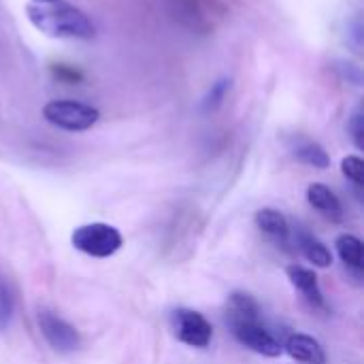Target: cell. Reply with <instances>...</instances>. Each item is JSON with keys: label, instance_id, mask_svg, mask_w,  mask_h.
Listing matches in <instances>:
<instances>
[{"label": "cell", "instance_id": "20", "mask_svg": "<svg viewBox=\"0 0 364 364\" xmlns=\"http://www.w3.org/2000/svg\"><path fill=\"white\" fill-rule=\"evenodd\" d=\"M51 70H53V75H55L60 81H64V83H79V81H83V73L77 70L75 66H68V64H53Z\"/></svg>", "mask_w": 364, "mask_h": 364}, {"label": "cell", "instance_id": "19", "mask_svg": "<svg viewBox=\"0 0 364 364\" xmlns=\"http://www.w3.org/2000/svg\"><path fill=\"white\" fill-rule=\"evenodd\" d=\"M228 87H230V81H226V79H224V81H218V83L209 90V94H207V98H205V109H207V111L218 109L220 102L224 100Z\"/></svg>", "mask_w": 364, "mask_h": 364}, {"label": "cell", "instance_id": "4", "mask_svg": "<svg viewBox=\"0 0 364 364\" xmlns=\"http://www.w3.org/2000/svg\"><path fill=\"white\" fill-rule=\"evenodd\" d=\"M43 117L66 132H85L94 128L100 119L98 109L79 100H49L43 107Z\"/></svg>", "mask_w": 364, "mask_h": 364}, {"label": "cell", "instance_id": "14", "mask_svg": "<svg viewBox=\"0 0 364 364\" xmlns=\"http://www.w3.org/2000/svg\"><path fill=\"white\" fill-rule=\"evenodd\" d=\"M237 320H260V305L247 292H232L226 305V322Z\"/></svg>", "mask_w": 364, "mask_h": 364}, {"label": "cell", "instance_id": "12", "mask_svg": "<svg viewBox=\"0 0 364 364\" xmlns=\"http://www.w3.org/2000/svg\"><path fill=\"white\" fill-rule=\"evenodd\" d=\"M307 200L314 209H318L324 218L339 222L343 218V205L339 196L324 183H311L307 188Z\"/></svg>", "mask_w": 364, "mask_h": 364}, {"label": "cell", "instance_id": "13", "mask_svg": "<svg viewBox=\"0 0 364 364\" xmlns=\"http://www.w3.org/2000/svg\"><path fill=\"white\" fill-rule=\"evenodd\" d=\"M290 151L301 164H307V166H314L320 171L331 166V156L326 154V149L307 136H294L290 141Z\"/></svg>", "mask_w": 364, "mask_h": 364}, {"label": "cell", "instance_id": "10", "mask_svg": "<svg viewBox=\"0 0 364 364\" xmlns=\"http://www.w3.org/2000/svg\"><path fill=\"white\" fill-rule=\"evenodd\" d=\"M254 220H256V226L260 228V232H264L271 241H275L279 245H286L290 241L292 228H290L288 218L282 211L267 207V209L256 211V218Z\"/></svg>", "mask_w": 364, "mask_h": 364}, {"label": "cell", "instance_id": "15", "mask_svg": "<svg viewBox=\"0 0 364 364\" xmlns=\"http://www.w3.org/2000/svg\"><path fill=\"white\" fill-rule=\"evenodd\" d=\"M337 254L341 258V262L352 269L354 273H363L364 269V245L363 241L356 235H339L337 241Z\"/></svg>", "mask_w": 364, "mask_h": 364}, {"label": "cell", "instance_id": "5", "mask_svg": "<svg viewBox=\"0 0 364 364\" xmlns=\"http://www.w3.org/2000/svg\"><path fill=\"white\" fill-rule=\"evenodd\" d=\"M228 326L232 337L247 350L267 358H279L284 354V346L279 343V339H275V335L267 331L260 320H237L228 322Z\"/></svg>", "mask_w": 364, "mask_h": 364}, {"label": "cell", "instance_id": "6", "mask_svg": "<svg viewBox=\"0 0 364 364\" xmlns=\"http://www.w3.org/2000/svg\"><path fill=\"white\" fill-rule=\"evenodd\" d=\"M173 331L177 341L196 350H205L213 339V328L209 320L203 314L186 307L173 311Z\"/></svg>", "mask_w": 364, "mask_h": 364}, {"label": "cell", "instance_id": "2", "mask_svg": "<svg viewBox=\"0 0 364 364\" xmlns=\"http://www.w3.org/2000/svg\"><path fill=\"white\" fill-rule=\"evenodd\" d=\"M173 19L198 34L213 32L228 15L226 0H168Z\"/></svg>", "mask_w": 364, "mask_h": 364}, {"label": "cell", "instance_id": "17", "mask_svg": "<svg viewBox=\"0 0 364 364\" xmlns=\"http://www.w3.org/2000/svg\"><path fill=\"white\" fill-rule=\"evenodd\" d=\"M341 173L356 186L363 188L364 186V162L360 156H346L341 160Z\"/></svg>", "mask_w": 364, "mask_h": 364}, {"label": "cell", "instance_id": "3", "mask_svg": "<svg viewBox=\"0 0 364 364\" xmlns=\"http://www.w3.org/2000/svg\"><path fill=\"white\" fill-rule=\"evenodd\" d=\"M70 243L77 252L102 260V258L115 256L122 250L124 237L111 224L92 222V224H83V226L75 228V232L70 235Z\"/></svg>", "mask_w": 364, "mask_h": 364}, {"label": "cell", "instance_id": "11", "mask_svg": "<svg viewBox=\"0 0 364 364\" xmlns=\"http://www.w3.org/2000/svg\"><path fill=\"white\" fill-rule=\"evenodd\" d=\"M294 241H296V247L301 250V254L318 269H328L333 264V254L331 250L316 237L311 235L307 228H296L294 232Z\"/></svg>", "mask_w": 364, "mask_h": 364}, {"label": "cell", "instance_id": "9", "mask_svg": "<svg viewBox=\"0 0 364 364\" xmlns=\"http://www.w3.org/2000/svg\"><path fill=\"white\" fill-rule=\"evenodd\" d=\"M284 348L290 354V358H294L296 363L326 364V352L322 343L309 335H303V333L290 335Z\"/></svg>", "mask_w": 364, "mask_h": 364}, {"label": "cell", "instance_id": "18", "mask_svg": "<svg viewBox=\"0 0 364 364\" xmlns=\"http://www.w3.org/2000/svg\"><path fill=\"white\" fill-rule=\"evenodd\" d=\"M348 130H350V136H352L354 145H356L358 149H364V115L360 105H358V107L354 109V113L350 115Z\"/></svg>", "mask_w": 364, "mask_h": 364}, {"label": "cell", "instance_id": "8", "mask_svg": "<svg viewBox=\"0 0 364 364\" xmlns=\"http://www.w3.org/2000/svg\"><path fill=\"white\" fill-rule=\"evenodd\" d=\"M286 275H288L290 284L305 296L307 303H311L314 307H320V309L326 307V301H324V294H322L318 275L311 269L301 267V264H290L286 269Z\"/></svg>", "mask_w": 364, "mask_h": 364}, {"label": "cell", "instance_id": "7", "mask_svg": "<svg viewBox=\"0 0 364 364\" xmlns=\"http://www.w3.org/2000/svg\"><path fill=\"white\" fill-rule=\"evenodd\" d=\"M36 322H38L41 335L51 346V350H55L60 354H70L81 346L79 331L64 318L55 316L53 311H47V309L38 311Z\"/></svg>", "mask_w": 364, "mask_h": 364}, {"label": "cell", "instance_id": "16", "mask_svg": "<svg viewBox=\"0 0 364 364\" xmlns=\"http://www.w3.org/2000/svg\"><path fill=\"white\" fill-rule=\"evenodd\" d=\"M15 314V288L6 277H0V331H4Z\"/></svg>", "mask_w": 364, "mask_h": 364}, {"label": "cell", "instance_id": "1", "mask_svg": "<svg viewBox=\"0 0 364 364\" xmlns=\"http://www.w3.org/2000/svg\"><path fill=\"white\" fill-rule=\"evenodd\" d=\"M26 15L41 34L51 38L90 41L96 32L92 19L66 0H30Z\"/></svg>", "mask_w": 364, "mask_h": 364}]
</instances>
